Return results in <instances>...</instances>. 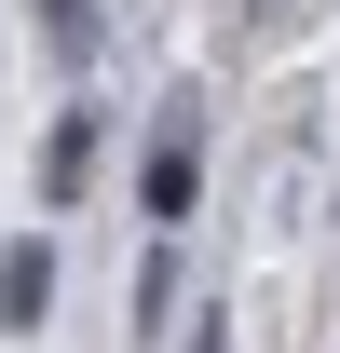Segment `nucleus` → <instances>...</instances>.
<instances>
[{
    "label": "nucleus",
    "mask_w": 340,
    "mask_h": 353,
    "mask_svg": "<svg viewBox=\"0 0 340 353\" xmlns=\"http://www.w3.org/2000/svg\"><path fill=\"white\" fill-rule=\"evenodd\" d=\"M41 299H55V245L28 231V245H0V326L28 340V326H41Z\"/></svg>",
    "instance_id": "nucleus-1"
},
{
    "label": "nucleus",
    "mask_w": 340,
    "mask_h": 353,
    "mask_svg": "<svg viewBox=\"0 0 340 353\" xmlns=\"http://www.w3.org/2000/svg\"><path fill=\"white\" fill-rule=\"evenodd\" d=\"M191 190H205V150H191V123L150 136V218H191Z\"/></svg>",
    "instance_id": "nucleus-2"
},
{
    "label": "nucleus",
    "mask_w": 340,
    "mask_h": 353,
    "mask_svg": "<svg viewBox=\"0 0 340 353\" xmlns=\"http://www.w3.org/2000/svg\"><path fill=\"white\" fill-rule=\"evenodd\" d=\"M82 176H95V123H82V109H68V123H55V150H41V190H55V204H68Z\"/></svg>",
    "instance_id": "nucleus-3"
},
{
    "label": "nucleus",
    "mask_w": 340,
    "mask_h": 353,
    "mask_svg": "<svg viewBox=\"0 0 340 353\" xmlns=\"http://www.w3.org/2000/svg\"><path fill=\"white\" fill-rule=\"evenodd\" d=\"M191 353H218V326H191Z\"/></svg>",
    "instance_id": "nucleus-4"
}]
</instances>
